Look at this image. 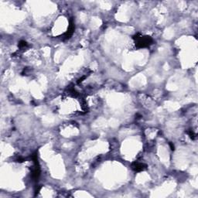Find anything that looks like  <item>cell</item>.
Returning a JSON list of instances; mask_svg holds the SVG:
<instances>
[{
	"mask_svg": "<svg viewBox=\"0 0 198 198\" xmlns=\"http://www.w3.org/2000/svg\"><path fill=\"white\" fill-rule=\"evenodd\" d=\"M74 24H73V23L71 22L70 23V26H69V29H68V30H67V32L66 33V34H65V37L67 39V38H69L72 34H73V32H74Z\"/></svg>",
	"mask_w": 198,
	"mask_h": 198,
	"instance_id": "3",
	"label": "cell"
},
{
	"mask_svg": "<svg viewBox=\"0 0 198 198\" xmlns=\"http://www.w3.org/2000/svg\"><path fill=\"white\" fill-rule=\"evenodd\" d=\"M135 39H136L135 41V44L138 47H146L148 46H149L151 44V43L152 42V39L149 37V36H137L136 38H134Z\"/></svg>",
	"mask_w": 198,
	"mask_h": 198,
	"instance_id": "1",
	"label": "cell"
},
{
	"mask_svg": "<svg viewBox=\"0 0 198 198\" xmlns=\"http://www.w3.org/2000/svg\"><path fill=\"white\" fill-rule=\"evenodd\" d=\"M170 147H171V149H173V150L174 149V146L172 143H170Z\"/></svg>",
	"mask_w": 198,
	"mask_h": 198,
	"instance_id": "5",
	"label": "cell"
},
{
	"mask_svg": "<svg viewBox=\"0 0 198 198\" xmlns=\"http://www.w3.org/2000/svg\"><path fill=\"white\" fill-rule=\"evenodd\" d=\"M145 166H145L144 164L139 163H133V165H132L133 169L135 170V171H137V172H139V171L143 170L144 168H145Z\"/></svg>",
	"mask_w": 198,
	"mask_h": 198,
	"instance_id": "2",
	"label": "cell"
},
{
	"mask_svg": "<svg viewBox=\"0 0 198 198\" xmlns=\"http://www.w3.org/2000/svg\"><path fill=\"white\" fill-rule=\"evenodd\" d=\"M26 43L25 41H23V40L20 41V42H19V47H26Z\"/></svg>",
	"mask_w": 198,
	"mask_h": 198,
	"instance_id": "4",
	"label": "cell"
}]
</instances>
